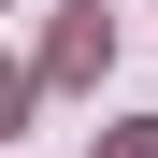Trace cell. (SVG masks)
I'll list each match as a JSON object with an SVG mask.
<instances>
[{
  "label": "cell",
  "instance_id": "cell-1",
  "mask_svg": "<svg viewBox=\"0 0 158 158\" xmlns=\"http://www.w3.org/2000/svg\"><path fill=\"white\" fill-rule=\"evenodd\" d=\"M43 72H58V86H86V72H101V15H72V29L43 43Z\"/></svg>",
  "mask_w": 158,
  "mask_h": 158
},
{
  "label": "cell",
  "instance_id": "cell-2",
  "mask_svg": "<svg viewBox=\"0 0 158 158\" xmlns=\"http://www.w3.org/2000/svg\"><path fill=\"white\" fill-rule=\"evenodd\" d=\"M15 115H29V72H0V129H15Z\"/></svg>",
  "mask_w": 158,
  "mask_h": 158
},
{
  "label": "cell",
  "instance_id": "cell-3",
  "mask_svg": "<svg viewBox=\"0 0 158 158\" xmlns=\"http://www.w3.org/2000/svg\"><path fill=\"white\" fill-rule=\"evenodd\" d=\"M115 158H158V129H115Z\"/></svg>",
  "mask_w": 158,
  "mask_h": 158
}]
</instances>
